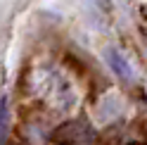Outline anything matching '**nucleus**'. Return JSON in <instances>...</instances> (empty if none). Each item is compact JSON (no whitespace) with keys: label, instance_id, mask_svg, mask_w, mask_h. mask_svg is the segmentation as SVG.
Listing matches in <instances>:
<instances>
[{"label":"nucleus","instance_id":"obj_1","mask_svg":"<svg viewBox=\"0 0 147 145\" xmlns=\"http://www.w3.org/2000/svg\"><path fill=\"white\" fill-rule=\"evenodd\" d=\"M81 136H90V129L83 124V121H69V124H64L62 129L55 133V140H59V143H78L81 140Z\"/></svg>","mask_w":147,"mask_h":145},{"label":"nucleus","instance_id":"obj_2","mask_svg":"<svg viewBox=\"0 0 147 145\" xmlns=\"http://www.w3.org/2000/svg\"><path fill=\"white\" fill-rule=\"evenodd\" d=\"M105 57H107V62H109V67H112V71L119 76V79H131V67H128V62L123 60V55L119 52L116 48H107V52H105Z\"/></svg>","mask_w":147,"mask_h":145},{"label":"nucleus","instance_id":"obj_3","mask_svg":"<svg viewBox=\"0 0 147 145\" xmlns=\"http://www.w3.org/2000/svg\"><path fill=\"white\" fill-rule=\"evenodd\" d=\"M0 110H3V117H0V138H3V145L7 143V136H10V100H7V95L3 98V102H0Z\"/></svg>","mask_w":147,"mask_h":145},{"label":"nucleus","instance_id":"obj_4","mask_svg":"<svg viewBox=\"0 0 147 145\" xmlns=\"http://www.w3.org/2000/svg\"><path fill=\"white\" fill-rule=\"evenodd\" d=\"M102 12H112V0H93Z\"/></svg>","mask_w":147,"mask_h":145}]
</instances>
